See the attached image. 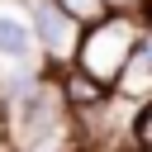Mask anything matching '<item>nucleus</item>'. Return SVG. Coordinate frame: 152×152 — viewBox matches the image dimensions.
<instances>
[{"label":"nucleus","instance_id":"obj_1","mask_svg":"<svg viewBox=\"0 0 152 152\" xmlns=\"http://www.w3.org/2000/svg\"><path fill=\"white\" fill-rule=\"evenodd\" d=\"M133 28L124 24V19H100V24H90V38L81 43V71L90 76V81H114L119 76V66L128 62V52H133Z\"/></svg>","mask_w":152,"mask_h":152},{"label":"nucleus","instance_id":"obj_2","mask_svg":"<svg viewBox=\"0 0 152 152\" xmlns=\"http://www.w3.org/2000/svg\"><path fill=\"white\" fill-rule=\"evenodd\" d=\"M38 43H48L52 52H66L76 43V24L52 5V0H38Z\"/></svg>","mask_w":152,"mask_h":152},{"label":"nucleus","instance_id":"obj_3","mask_svg":"<svg viewBox=\"0 0 152 152\" xmlns=\"http://www.w3.org/2000/svg\"><path fill=\"white\" fill-rule=\"evenodd\" d=\"M114 81H124L128 95H142V90H147V81H152V48H147L142 38H133V52H128V62L119 66Z\"/></svg>","mask_w":152,"mask_h":152},{"label":"nucleus","instance_id":"obj_4","mask_svg":"<svg viewBox=\"0 0 152 152\" xmlns=\"http://www.w3.org/2000/svg\"><path fill=\"white\" fill-rule=\"evenodd\" d=\"M52 119H57L52 100H48L43 90H33V95L24 100V142H38V138H48V133H52Z\"/></svg>","mask_w":152,"mask_h":152},{"label":"nucleus","instance_id":"obj_5","mask_svg":"<svg viewBox=\"0 0 152 152\" xmlns=\"http://www.w3.org/2000/svg\"><path fill=\"white\" fill-rule=\"evenodd\" d=\"M52 5H57L71 24H100V19H104V10H109L104 0H52Z\"/></svg>","mask_w":152,"mask_h":152},{"label":"nucleus","instance_id":"obj_6","mask_svg":"<svg viewBox=\"0 0 152 152\" xmlns=\"http://www.w3.org/2000/svg\"><path fill=\"white\" fill-rule=\"evenodd\" d=\"M28 43H33V38H28V28H24L19 19H0V52H5V57H24Z\"/></svg>","mask_w":152,"mask_h":152},{"label":"nucleus","instance_id":"obj_7","mask_svg":"<svg viewBox=\"0 0 152 152\" xmlns=\"http://www.w3.org/2000/svg\"><path fill=\"white\" fill-rule=\"evenodd\" d=\"M66 95H71L76 104H95L104 90H100V81H90V76L81 71V76H71V81H66Z\"/></svg>","mask_w":152,"mask_h":152},{"label":"nucleus","instance_id":"obj_8","mask_svg":"<svg viewBox=\"0 0 152 152\" xmlns=\"http://www.w3.org/2000/svg\"><path fill=\"white\" fill-rule=\"evenodd\" d=\"M104 5H109V0H104ZM114 5H119V10H138L142 0H114Z\"/></svg>","mask_w":152,"mask_h":152}]
</instances>
